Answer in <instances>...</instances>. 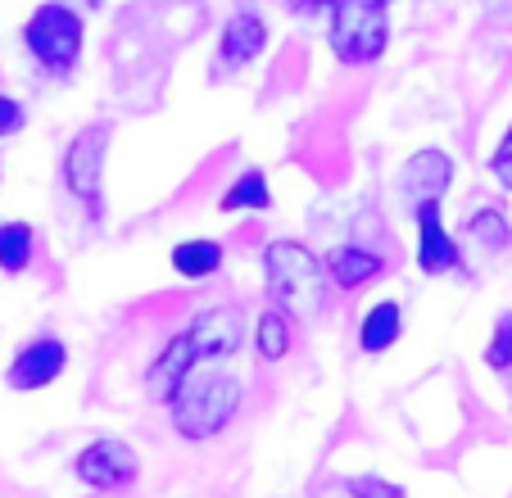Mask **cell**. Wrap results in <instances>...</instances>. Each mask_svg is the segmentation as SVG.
<instances>
[{"instance_id": "5", "label": "cell", "mask_w": 512, "mask_h": 498, "mask_svg": "<svg viewBox=\"0 0 512 498\" xmlns=\"http://www.w3.org/2000/svg\"><path fill=\"white\" fill-rule=\"evenodd\" d=\"M136 453L123 440H96L78 453V480L100 494H123L136 485Z\"/></svg>"}, {"instance_id": "11", "label": "cell", "mask_w": 512, "mask_h": 498, "mask_svg": "<svg viewBox=\"0 0 512 498\" xmlns=\"http://www.w3.org/2000/svg\"><path fill=\"white\" fill-rule=\"evenodd\" d=\"M200 363V358H195V349H191V336H173L164 345V354L155 358V363H150V372H145V390L155 394L159 403H168L173 399L177 390H182V381L186 376H191V367Z\"/></svg>"}, {"instance_id": "17", "label": "cell", "mask_w": 512, "mask_h": 498, "mask_svg": "<svg viewBox=\"0 0 512 498\" xmlns=\"http://www.w3.org/2000/svg\"><path fill=\"white\" fill-rule=\"evenodd\" d=\"M32 263V227L28 222H0V272H23Z\"/></svg>"}, {"instance_id": "4", "label": "cell", "mask_w": 512, "mask_h": 498, "mask_svg": "<svg viewBox=\"0 0 512 498\" xmlns=\"http://www.w3.org/2000/svg\"><path fill=\"white\" fill-rule=\"evenodd\" d=\"M28 50L41 59V68L55 77H68L82 55V19L68 5H41L23 28Z\"/></svg>"}, {"instance_id": "15", "label": "cell", "mask_w": 512, "mask_h": 498, "mask_svg": "<svg viewBox=\"0 0 512 498\" xmlns=\"http://www.w3.org/2000/svg\"><path fill=\"white\" fill-rule=\"evenodd\" d=\"M173 268H177V277H186V281L213 277V272L223 268V245H218V240H182V245L173 249Z\"/></svg>"}, {"instance_id": "12", "label": "cell", "mask_w": 512, "mask_h": 498, "mask_svg": "<svg viewBox=\"0 0 512 498\" xmlns=\"http://www.w3.org/2000/svg\"><path fill=\"white\" fill-rule=\"evenodd\" d=\"M381 254H372V249H358V245H340L331 249V259H327V272L331 281H336L340 290H358V286H368L372 277H381Z\"/></svg>"}, {"instance_id": "13", "label": "cell", "mask_w": 512, "mask_h": 498, "mask_svg": "<svg viewBox=\"0 0 512 498\" xmlns=\"http://www.w3.org/2000/svg\"><path fill=\"white\" fill-rule=\"evenodd\" d=\"M263 46H268V28H263V19H254V14H241V19L227 23L218 55H223V64L241 68V64H250V59H259Z\"/></svg>"}, {"instance_id": "22", "label": "cell", "mask_w": 512, "mask_h": 498, "mask_svg": "<svg viewBox=\"0 0 512 498\" xmlns=\"http://www.w3.org/2000/svg\"><path fill=\"white\" fill-rule=\"evenodd\" d=\"M349 494L354 498H404V489L377 476H358V480H349Z\"/></svg>"}, {"instance_id": "21", "label": "cell", "mask_w": 512, "mask_h": 498, "mask_svg": "<svg viewBox=\"0 0 512 498\" xmlns=\"http://www.w3.org/2000/svg\"><path fill=\"white\" fill-rule=\"evenodd\" d=\"M490 173H494V182H499L503 191H512V127L503 132L499 150L490 154Z\"/></svg>"}, {"instance_id": "14", "label": "cell", "mask_w": 512, "mask_h": 498, "mask_svg": "<svg viewBox=\"0 0 512 498\" xmlns=\"http://www.w3.org/2000/svg\"><path fill=\"white\" fill-rule=\"evenodd\" d=\"M399 331H404V313H399V304L395 299H381V304L368 308V317H363V326H358V345H363V354H386V349L399 340Z\"/></svg>"}, {"instance_id": "7", "label": "cell", "mask_w": 512, "mask_h": 498, "mask_svg": "<svg viewBox=\"0 0 512 498\" xmlns=\"http://www.w3.org/2000/svg\"><path fill=\"white\" fill-rule=\"evenodd\" d=\"M449 182H454V163H449V154L422 150L404 163V173H399V195H404L413 209H422V204H440V195L449 191Z\"/></svg>"}, {"instance_id": "20", "label": "cell", "mask_w": 512, "mask_h": 498, "mask_svg": "<svg viewBox=\"0 0 512 498\" xmlns=\"http://www.w3.org/2000/svg\"><path fill=\"white\" fill-rule=\"evenodd\" d=\"M485 363H490L494 372H508L512 367V313H503L499 326H494L490 349H485Z\"/></svg>"}, {"instance_id": "3", "label": "cell", "mask_w": 512, "mask_h": 498, "mask_svg": "<svg viewBox=\"0 0 512 498\" xmlns=\"http://www.w3.org/2000/svg\"><path fill=\"white\" fill-rule=\"evenodd\" d=\"M390 46V23L381 14V5L368 0H340L331 10V50L345 64H372Z\"/></svg>"}, {"instance_id": "1", "label": "cell", "mask_w": 512, "mask_h": 498, "mask_svg": "<svg viewBox=\"0 0 512 498\" xmlns=\"http://www.w3.org/2000/svg\"><path fill=\"white\" fill-rule=\"evenodd\" d=\"M173 408V426L186 440H209L218 435L241 408V381L227 372H209V376H186L182 390L168 399Z\"/></svg>"}, {"instance_id": "16", "label": "cell", "mask_w": 512, "mask_h": 498, "mask_svg": "<svg viewBox=\"0 0 512 498\" xmlns=\"http://www.w3.org/2000/svg\"><path fill=\"white\" fill-rule=\"evenodd\" d=\"M254 349H259L263 363H281V358L290 354L286 308H268V313H259V326H254Z\"/></svg>"}, {"instance_id": "25", "label": "cell", "mask_w": 512, "mask_h": 498, "mask_svg": "<svg viewBox=\"0 0 512 498\" xmlns=\"http://www.w3.org/2000/svg\"><path fill=\"white\" fill-rule=\"evenodd\" d=\"M368 5H381V10H386V5H390V0H368Z\"/></svg>"}, {"instance_id": "6", "label": "cell", "mask_w": 512, "mask_h": 498, "mask_svg": "<svg viewBox=\"0 0 512 498\" xmlns=\"http://www.w3.org/2000/svg\"><path fill=\"white\" fill-rule=\"evenodd\" d=\"M105 150H109V127L100 123V127H87V132L68 145V154H64V182H68V191L78 195L91 213L100 209L96 200H100V163H105Z\"/></svg>"}, {"instance_id": "18", "label": "cell", "mask_w": 512, "mask_h": 498, "mask_svg": "<svg viewBox=\"0 0 512 498\" xmlns=\"http://www.w3.org/2000/svg\"><path fill=\"white\" fill-rule=\"evenodd\" d=\"M268 204H272V195H268L263 173H259V168H245V173L232 182V191L223 195V204H218V209L236 213V209H268Z\"/></svg>"}, {"instance_id": "8", "label": "cell", "mask_w": 512, "mask_h": 498, "mask_svg": "<svg viewBox=\"0 0 512 498\" xmlns=\"http://www.w3.org/2000/svg\"><path fill=\"white\" fill-rule=\"evenodd\" d=\"M186 336H191V349L200 363H209V358H227L241 349V336H245V326L241 317L232 313V308H200L195 313V322L186 326Z\"/></svg>"}, {"instance_id": "24", "label": "cell", "mask_w": 512, "mask_h": 498, "mask_svg": "<svg viewBox=\"0 0 512 498\" xmlns=\"http://www.w3.org/2000/svg\"><path fill=\"white\" fill-rule=\"evenodd\" d=\"M295 14H318V10H336L340 0H286Z\"/></svg>"}, {"instance_id": "10", "label": "cell", "mask_w": 512, "mask_h": 498, "mask_svg": "<svg viewBox=\"0 0 512 498\" xmlns=\"http://www.w3.org/2000/svg\"><path fill=\"white\" fill-rule=\"evenodd\" d=\"M458 263H463V254H458V240L440 222V204H422L417 209V268L426 277H440V272H454Z\"/></svg>"}, {"instance_id": "23", "label": "cell", "mask_w": 512, "mask_h": 498, "mask_svg": "<svg viewBox=\"0 0 512 498\" xmlns=\"http://www.w3.org/2000/svg\"><path fill=\"white\" fill-rule=\"evenodd\" d=\"M23 127V105L10 96H0V136H14Z\"/></svg>"}, {"instance_id": "9", "label": "cell", "mask_w": 512, "mask_h": 498, "mask_svg": "<svg viewBox=\"0 0 512 498\" xmlns=\"http://www.w3.org/2000/svg\"><path fill=\"white\" fill-rule=\"evenodd\" d=\"M68 367V349L64 340L55 336H41L32 340V345L19 349V358L10 363V372H5V381L14 385V390H46L50 381H55L59 372Z\"/></svg>"}, {"instance_id": "2", "label": "cell", "mask_w": 512, "mask_h": 498, "mask_svg": "<svg viewBox=\"0 0 512 498\" xmlns=\"http://www.w3.org/2000/svg\"><path fill=\"white\" fill-rule=\"evenodd\" d=\"M263 277H268V290L286 313H318L322 308V290H327V277L331 272L313 259L304 245L295 240H272L263 249Z\"/></svg>"}, {"instance_id": "19", "label": "cell", "mask_w": 512, "mask_h": 498, "mask_svg": "<svg viewBox=\"0 0 512 498\" xmlns=\"http://www.w3.org/2000/svg\"><path fill=\"white\" fill-rule=\"evenodd\" d=\"M467 236L481 240L485 249H503L512 240V231H508V218H503L499 209H476L472 218H467Z\"/></svg>"}]
</instances>
